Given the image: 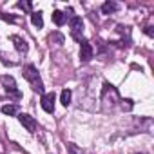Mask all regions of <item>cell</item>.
<instances>
[{
	"mask_svg": "<svg viewBox=\"0 0 154 154\" xmlns=\"http://www.w3.org/2000/svg\"><path fill=\"white\" fill-rule=\"evenodd\" d=\"M24 76H26V80L31 84L33 91L44 94V84H42V78H40V74H38V71H36L35 65H31V63L26 65V69H24Z\"/></svg>",
	"mask_w": 154,
	"mask_h": 154,
	"instance_id": "cell-1",
	"label": "cell"
},
{
	"mask_svg": "<svg viewBox=\"0 0 154 154\" xmlns=\"http://www.w3.org/2000/svg\"><path fill=\"white\" fill-rule=\"evenodd\" d=\"M69 26H71V35H72V38L78 40V42L82 44V42H84L82 36H80V33L84 31V22H82V18H80V17H72V18L69 20Z\"/></svg>",
	"mask_w": 154,
	"mask_h": 154,
	"instance_id": "cell-2",
	"label": "cell"
},
{
	"mask_svg": "<svg viewBox=\"0 0 154 154\" xmlns=\"http://www.w3.org/2000/svg\"><path fill=\"white\" fill-rule=\"evenodd\" d=\"M54 100H56V96H54V93H44L42 94V109L45 111V112H54Z\"/></svg>",
	"mask_w": 154,
	"mask_h": 154,
	"instance_id": "cell-3",
	"label": "cell"
},
{
	"mask_svg": "<svg viewBox=\"0 0 154 154\" xmlns=\"http://www.w3.org/2000/svg\"><path fill=\"white\" fill-rule=\"evenodd\" d=\"M18 122L24 125V129L26 131H29V132H35L36 131V120L31 116V114H18Z\"/></svg>",
	"mask_w": 154,
	"mask_h": 154,
	"instance_id": "cell-4",
	"label": "cell"
},
{
	"mask_svg": "<svg viewBox=\"0 0 154 154\" xmlns=\"http://www.w3.org/2000/svg\"><path fill=\"white\" fill-rule=\"evenodd\" d=\"M93 54H94V49H93V45L89 44V42H82L80 44V60L82 62H89L91 58H93Z\"/></svg>",
	"mask_w": 154,
	"mask_h": 154,
	"instance_id": "cell-5",
	"label": "cell"
},
{
	"mask_svg": "<svg viewBox=\"0 0 154 154\" xmlns=\"http://www.w3.org/2000/svg\"><path fill=\"white\" fill-rule=\"evenodd\" d=\"M2 84H4V89H6L8 93H11V94H15V96H20V93L17 91V82H15L13 76H9V74L2 76Z\"/></svg>",
	"mask_w": 154,
	"mask_h": 154,
	"instance_id": "cell-6",
	"label": "cell"
},
{
	"mask_svg": "<svg viewBox=\"0 0 154 154\" xmlns=\"http://www.w3.org/2000/svg\"><path fill=\"white\" fill-rule=\"evenodd\" d=\"M11 42L15 44V49H17L18 53L26 54V53L29 51V45H27V42H26L22 36H18V35H13V36H11Z\"/></svg>",
	"mask_w": 154,
	"mask_h": 154,
	"instance_id": "cell-7",
	"label": "cell"
},
{
	"mask_svg": "<svg viewBox=\"0 0 154 154\" xmlns=\"http://www.w3.org/2000/svg\"><path fill=\"white\" fill-rule=\"evenodd\" d=\"M51 17H53V22H54L56 26H63V24L67 22V17H65L62 11H53Z\"/></svg>",
	"mask_w": 154,
	"mask_h": 154,
	"instance_id": "cell-8",
	"label": "cell"
},
{
	"mask_svg": "<svg viewBox=\"0 0 154 154\" xmlns=\"http://www.w3.org/2000/svg\"><path fill=\"white\" fill-rule=\"evenodd\" d=\"M31 22H33V26H36V27H44L42 13H40V11H31Z\"/></svg>",
	"mask_w": 154,
	"mask_h": 154,
	"instance_id": "cell-9",
	"label": "cell"
},
{
	"mask_svg": "<svg viewBox=\"0 0 154 154\" xmlns=\"http://www.w3.org/2000/svg\"><path fill=\"white\" fill-rule=\"evenodd\" d=\"M114 11H118V4H116V2H105V4L102 6V13H103V15H111V13H114Z\"/></svg>",
	"mask_w": 154,
	"mask_h": 154,
	"instance_id": "cell-10",
	"label": "cell"
},
{
	"mask_svg": "<svg viewBox=\"0 0 154 154\" xmlns=\"http://www.w3.org/2000/svg\"><path fill=\"white\" fill-rule=\"evenodd\" d=\"M49 40H51L53 44H56V45H62V44L65 42V36H63L62 33L54 31V33H51V35H49Z\"/></svg>",
	"mask_w": 154,
	"mask_h": 154,
	"instance_id": "cell-11",
	"label": "cell"
},
{
	"mask_svg": "<svg viewBox=\"0 0 154 154\" xmlns=\"http://www.w3.org/2000/svg\"><path fill=\"white\" fill-rule=\"evenodd\" d=\"M2 112H4L6 116H15V114L18 112V107L13 105V103H8V105H2Z\"/></svg>",
	"mask_w": 154,
	"mask_h": 154,
	"instance_id": "cell-12",
	"label": "cell"
},
{
	"mask_svg": "<svg viewBox=\"0 0 154 154\" xmlns=\"http://www.w3.org/2000/svg\"><path fill=\"white\" fill-rule=\"evenodd\" d=\"M71 96H72V93L69 91V89H63L62 91V94H60V102H62V105H69L71 103Z\"/></svg>",
	"mask_w": 154,
	"mask_h": 154,
	"instance_id": "cell-13",
	"label": "cell"
},
{
	"mask_svg": "<svg viewBox=\"0 0 154 154\" xmlns=\"http://www.w3.org/2000/svg\"><path fill=\"white\" fill-rule=\"evenodd\" d=\"M17 8H18V9H24V11H27V13H31V8H33V6H31L29 2H18Z\"/></svg>",
	"mask_w": 154,
	"mask_h": 154,
	"instance_id": "cell-14",
	"label": "cell"
},
{
	"mask_svg": "<svg viewBox=\"0 0 154 154\" xmlns=\"http://www.w3.org/2000/svg\"><path fill=\"white\" fill-rule=\"evenodd\" d=\"M0 18H2V20H6V22H11V24H15V22H17V18H15V17L4 15V13H0Z\"/></svg>",
	"mask_w": 154,
	"mask_h": 154,
	"instance_id": "cell-15",
	"label": "cell"
},
{
	"mask_svg": "<svg viewBox=\"0 0 154 154\" xmlns=\"http://www.w3.org/2000/svg\"><path fill=\"white\" fill-rule=\"evenodd\" d=\"M122 107H123L125 111H131V109H132V102H131V100H123V103H122Z\"/></svg>",
	"mask_w": 154,
	"mask_h": 154,
	"instance_id": "cell-16",
	"label": "cell"
},
{
	"mask_svg": "<svg viewBox=\"0 0 154 154\" xmlns=\"http://www.w3.org/2000/svg\"><path fill=\"white\" fill-rule=\"evenodd\" d=\"M143 33H145L147 36H154V27H150V26H147V27L143 29Z\"/></svg>",
	"mask_w": 154,
	"mask_h": 154,
	"instance_id": "cell-17",
	"label": "cell"
},
{
	"mask_svg": "<svg viewBox=\"0 0 154 154\" xmlns=\"http://www.w3.org/2000/svg\"><path fill=\"white\" fill-rule=\"evenodd\" d=\"M67 147H69V150H71V154H78V152H76V147H74L72 143H69Z\"/></svg>",
	"mask_w": 154,
	"mask_h": 154,
	"instance_id": "cell-18",
	"label": "cell"
}]
</instances>
